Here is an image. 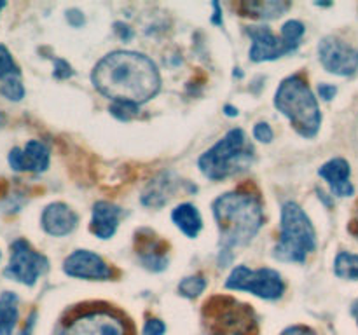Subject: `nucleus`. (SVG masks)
Listing matches in <instances>:
<instances>
[{"instance_id": "obj_1", "label": "nucleus", "mask_w": 358, "mask_h": 335, "mask_svg": "<svg viewBox=\"0 0 358 335\" xmlns=\"http://www.w3.org/2000/svg\"><path fill=\"white\" fill-rule=\"evenodd\" d=\"M93 86L115 101L142 105L161 89V75L149 56L135 51H114L103 56L91 73Z\"/></svg>"}, {"instance_id": "obj_24", "label": "nucleus", "mask_w": 358, "mask_h": 335, "mask_svg": "<svg viewBox=\"0 0 358 335\" xmlns=\"http://www.w3.org/2000/svg\"><path fill=\"white\" fill-rule=\"evenodd\" d=\"M206 288V279L201 274L187 276V278L182 279L178 283V293L185 299H196L198 295H201Z\"/></svg>"}, {"instance_id": "obj_5", "label": "nucleus", "mask_w": 358, "mask_h": 335, "mask_svg": "<svg viewBox=\"0 0 358 335\" xmlns=\"http://www.w3.org/2000/svg\"><path fill=\"white\" fill-rule=\"evenodd\" d=\"M317 248V232L310 216L297 202L289 201L282 206L280 239L273 257L280 262L303 264Z\"/></svg>"}, {"instance_id": "obj_37", "label": "nucleus", "mask_w": 358, "mask_h": 335, "mask_svg": "<svg viewBox=\"0 0 358 335\" xmlns=\"http://www.w3.org/2000/svg\"><path fill=\"white\" fill-rule=\"evenodd\" d=\"M7 6V3L6 2H3V0H0V10H2L3 9V7H6Z\"/></svg>"}, {"instance_id": "obj_9", "label": "nucleus", "mask_w": 358, "mask_h": 335, "mask_svg": "<svg viewBox=\"0 0 358 335\" xmlns=\"http://www.w3.org/2000/svg\"><path fill=\"white\" fill-rule=\"evenodd\" d=\"M48 269L49 260L45 255L34 250L28 241L16 239L10 244L9 265L3 271V276L27 286H34Z\"/></svg>"}, {"instance_id": "obj_23", "label": "nucleus", "mask_w": 358, "mask_h": 335, "mask_svg": "<svg viewBox=\"0 0 358 335\" xmlns=\"http://www.w3.org/2000/svg\"><path fill=\"white\" fill-rule=\"evenodd\" d=\"M334 274L348 281H358V255L339 251L334 260Z\"/></svg>"}, {"instance_id": "obj_26", "label": "nucleus", "mask_w": 358, "mask_h": 335, "mask_svg": "<svg viewBox=\"0 0 358 335\" xmlns=\"http://www.w3.org/2000/svg\"><path fill=\"white\" fill-rule=\"evenodd\" d=\"M273 136H275V133H273L271 126H269L268 122H257V124L254 126V138L259 140V142L271 143Z\"/></svg>"}, {"instance_id": "obj_13", "label": "nucleus", "mask_w": 358, "mask_h": 335, "mask_svg": "<svg viewBox=\"0 0 358 335\" xmlns=\"http://www.w3.org/2000/svg\"><path fill=\"white\" fill-rule=\"evenodd\" d=\"M49 149L45 143L38 140H30L23 149L14 147L7 156L9 166L14 171H30V173H42L49 168Z\"/></svg>"}, {"instance_id": "obj_10", "label": "nucleus", "mask_w": 358, "mask_h": 335, "mask_svg": "<svg viewBox=\"0 0 358 335\" xmlns=\"http://www.w3.org/2000/svg\"><path fill=\"white\" fill-rule=\"evenodd\" d=\"M59 335H126V325L110 311H87L72 318Z\"/></svg>"}, {"instance_id": "obj_18", "label": "nucleus", "mask_w": 358, "mask_h": 335, "mask_svg": "<svg viewBox=\"0 0 358 335\" xmlns=\"http://www.w3.org/2000/svg\"><path fill=\"white\" fill-rule=\"evenodd\" d=\"M122 216V209L117 204L108 201H98L93 206L91 216V232L100 239H110L119 225V218Z\"/></svg>"}, {"instance_id": "obj_17", "label": "nucleus", "mask_w": 358, "mask_h": 335, "mask_svg": "<svg viewBox=\"0 0 358 335\" xmlns=\"http://www.w3.org/2000/svg\"><path fill=\"white\" fill-rule=\"evenodd\" d=\"M147 236H142L140 232V239L136 237V253H138L140 262L145 269L152 272H161L168 267V257H166V246L163 241L157 239L154 232L145 230Z\"/></svg>"}, {"instance_id": "obj_19", "label": "nucleus", "mask_w": 358, "mask_h": 335, "mask_svg": "<svg viewBox=\"0 0 358 335\" xmlns=\"http://www.w3.org/2000/svg\"><path fill=\"white\" fill-rule=\"evenodd\" d=\"M171 220L187 237H196L203 229V218L199 209L191 202H182L171 211Z\"/></svg>"}, {"instance_id": "obj_35", "label": "nucleus", "mask_w": 358, "mask_h": 335, "mask_svg": "<svg viewBox=\"0 0 358 335\" xmlns=\"http://www.w3.org/2000/svg\"><path fill=\"white\" fill-rule=\"evenodd\" d=\"M226 115H229V117H234V115H238V108H233V107H229V105H227Z\"/></svg>"}, {"instance_id": "obj_8", "label": "nucleus", "mask_w": 358, "mask_h": 335, "mask_svg": "<svg viewBox=\"0 0 358 335\" xmlns=\"http://www.w3.org/2000/svg\"><path fill=\"white\" fill-rule=\"evenodd\" d=\"M224 285L227 290L248 292L264 300H278L285 293V281L282 274L271 267L250 269L247 265H236Z\"/></svg>"}, {"instance_id": "obj_15", "label": "nucleus", "mask_w": 358, "mask_h": 335, "mask_svg": "<svg viewBox=\"0 0 358 335\" xmlns=\"http://www.w3.org/2000/svg\"><path fill=\"white\" fill-rule=\"evenodd\" d=\"M318 174L327 181L332 194L338 195V198H350V195L355 194V187L350 181L352 168H350L348 161L343 159V157H334V159L322 164Z\"/></svg>"}, {"instance_id": "obj_2", "label": "nucleus", "mask_w": 358, "mask_h": 335, "mask_svg": "<svg viewBox=\"0 0 358 335\" xmlns=\"http://www.w3.org/2000/svg\"><path fill=\"white\" fill-rule=\"evenodd\" d=\"M212 208L220 234V255L248 244L264 225L262 202L252 192H227L213 201Z\"/></svg>"}, {"instance_id": "obj_4", "label": "nucleus", "mask_w": 358, "mask_h": 335, "mask_svg": "<svg viewBox=\"0 0 358 335\" xmlns=\"http://www.w3.org/2000/svg\"><path fill=\"white\" fill-rule=\"evenodd\" d=\"M252 163L254 147L248 143L243 129L234 128L199 157L198 168L210 180H226L248 170Z\"/></svg>"}, {"instance_id": "obj_14", "label": "nucleus", "mask_w": 358, "mask_h": 335, "mask_svg": "<svg viewBox=\"0 0 358 335\" xmlns=\"http://www.w3.org/2000/svg\"><path fill=\"white\" fill-rule=\"evenodd\" d=\"M42 229L55 237H63L66 234L73 232V229L79 223V216L70 206L65 202H51L44 208L41 216Z\"/></svg>"}, {"instance_id": "obj_25", "label": "nucleus", "mask_w": 358, "mask_h": 335, "mask_svg": "<svg viewBox=\"0 0 358 335\" xmlns=\"http://www.w3.org/2000/svg\"><path fill=\"white\" fill-rule=\"evenodd\" d=\"M140 110V105L128 103V101H115L110 105V114L119 121H129L135 117Z\"/></svg>"}, {"instance_id": "obj_20", "label": "nucleus", "mask_w": 358, "mask_h": 335, "mask_svg": "<svg viewBox=\"0 0 358 335\" xmlns=\"http://www.w3.org/2000/svg\"><path fill=\"white\" fill-rule=\"evenodd\" d=\"M20 318V297L14 292L0 295V335H13Z\"/></svg>"}, {"instance_id": "obj_29", "label": "nucleus", "mask_w": 358, "mask_h": 335, "mask_svg": "<svg viewBox=\"0 0 358 335\" xmlns=\"http://www.w3.org/2000/svg\"><path fill=\"white\" fill-rule=\"evenodd\" d=\"M280 335H317V332L311 330L310 327H304V325H294V327L285 328Z\"/></svg>"}, {"instance_id": "obj_3", "label": "nucleus", "mask_w": 358, "mask_h": 335, "mask_svg": "<svg viewBox=\"0 0 358 335\" xmlns=\"http://www.w3.org/2000/svg\"><path fill=\"white\" fill-rule=\"evenodd\" d=\"M275 107L289 119L303 138H315L320 131V107L313 91L301 75H290L282 80L275 93Z\"/></svg>"}, {"instance_id": "obj_16", "label": "nucleus", "mask_w": 358, "mask_h": 335, "mask_svg": "<svg viewBox=\"0 0 358 335\" xmlns=\"http://www.w3.org/2000/svg\"><path fill=\"white\" fill-rule=\"evenodd\" d=\"M0 94L10 101H21L24 96V87L21 82V70L14 63L9 49L0 45Z\"/></svg>"}, {"instance_id": "obj_34", "label": "nucleus", "mask_w": 358, "mask_h": 335, "mask_svg": "<svg viewBox=\"0 0 358 335\" xmlns=\"http://www.w3.org/2000/svg\"><path fill=\"white\" fill-rule=\"evenodd\" d=\"M213 9H215V16L212 17V21L215 24H222V17H220V6L217 2H213Z\"/></svg>"}, {"instance_id": "obj_28", "label": "nucleus", "mask_w": 358, "mask_h": 335, "mask_svg": "<svg viewBox=\"0 0 358 335\" xmlns=\"http://www.w3.org/2000/svg\"><path fill=\"white\" fill-rule=\"evenodd\" d=\"M164 332H166V325L163 321L157 318H149L143 325L142 335H164Z\"/></svg>"}, {"instance_id": "obj_11", "label": "nucleus", "mask_w": 358, "mask_h": 335, "mask_svg": "<svg viewBox=\"0 0 358 335\" xmlns=\"http://www.w3.org/2000/svg\"><path fill=\"white\" fill-rule=\"evenodd\" d=\"M318 58L324 68L334 75L350 77L358 70V49L332 35L320 40Z\"/></svg>"}, {"instance_id": "obj_30", "label": "nucleus", "mask_w": 358, "mask_h": 335, "mask_svg": "<svg viewBox=\"0 0 358 335\" xmlns=\"http://www.w3.org/2000/svg\"><path fill=\"white\" fill-rule=\"evenodd\" d=\"M338 93V87L332 86V84H318V94H320L322 100L331 101L332 98Z\"/></svg>"}, {"instance_id": "obj_31", "label": "nucleus", "mask_w": 358, "mask_h": 335, "mask_svg": "<svg viewBox=\"0 0 358 335\" xmlns=\"http://www.w3.org/2000/svg\"><path fill=\"white\" fill-rule=\"evenodd\" d=\"M66 21H69L73 28H79L84 24V16L80 10L70 9V10H66Z\"/></svg>"}, {"instance_id": "obj_32", "label": "nucleus", "mask_w": 358, "mask_h": 335, "mask_svg": "<svg viewBox=\"0 0 358 335\" xmlns=\"http://www.w3.org/2000/svg\"><path fill=\"white\" fill-rule=\"evenodd\" d=\"M115 30L119 31V35H121V38H124V40H129V38L133 37V31L129 30V27H126V24L115 23Z\"/></svg>"}, {"instance_id": "obj_21", "label": "nucleus", "mask_w": 358, "mask_h": 335, "mask_svg": "<svg viewBox=\"0 0 358 335\" xmlns=\"http://www.w3.org/2000/svg\"><path fill=\"white\" fill-rule=\"evenodd\" d=\"M245 16H254L259 20H275L280 17L290 7L289 2H247L241 6Z\"/></svg>"}, {"instance_id": "obj_12", "label": "nucleus", "mask_w": 358, "mask_h": 335, "mask_svg": "<svg viewBox=\"0 0 358 335\" xmlns=\"http://www.w3.org/2000/svg\"><path fill=\"white\" fill-rule=\"evenodd\" d=\"M63 272L70 278L90 279V281H103L114 276L110 265L90 250H76L63 262Z\"/></svg>"}, {"instance_id": "obj_27", "label": "nucleus", "mask_w": 358, "mask_h": 335, "mask_svg": "<svg viewBox=\"0 0 358 335\" xmlns=\"http://www.w3.org/2000/svg\"><path fill=\"white\" fill-rule=\"evenodd\" d=\"M52 63H55V72H52V75H55L56 79H69V77H72L73 73H76L72 65H70L69 61H65V59L55 58Z\"/></svg>"}, {"instance_id": "obj_22", "label": "nucleus", "mask_w": 358, "mask_h": 335, "mask_svg": "<svg viewBox=\"0 0 358 335\" xmlns=\"http://www.w3.org/2000/svg\"><path fill=\"white\" fill-rule=\"evenodd\" d=\"M170 188L171 181L168 180V178H157V180H154L152 184L147 187V191L143 192L142 202L147 206H154V208L163 206L164 202L168 201V198H170Z\"/></svg>"}, {"instance_id": "obj_6", "label": "nucleus", "mask_w": 358, "mask_h": 335, "mask_svg": "<svg viewBox=\"0 0 358 335\" xmlns=\"http://www.w3.org/2000/svg\"><path fill=\"white\" fill-rule=\"evenodd\" d=\"M203 316L212 335H257V318L252 307L231 297L210 299Z\"/></svg>"}, {"instance_id": "obj_33", "label": "nucleus", "mask_w": 358, "mask_h": 335, "mask_svg": "<svg viewBox=\"0 0 358 335\" xmlns=\"http://www.w3.org/2000/svg\"><path fill=\"white\" fill-rule=\"evenodd\" d=\"M350 232H352L353 236L358 237V206L355 209V215H353V220L350 222Z\"/></svg>"}, {"instance_id": "obj_36", "label": "nucleus", "mask_w": 358, "mask_h": 335, "mask_svg": "<svg viewBox=\"0 0 358 335\" xmlns=\"http://www.w3.org/2000/svg\"><path fill=\"white\" fill-rule=\"evenodd\" d=\"M352 314L353 316H355V320H357V323H358V300L355 304H353V307H352Z\"/></svg>"}, {"instance_id": "obj_7", "label": "nucleus", "mask_w": 358, "mask_h": 335, "mask_svg": "<svg viewBox=\"0 0 358 335\" xmlns=\"http://www.w3.org/2000/svg\"><path fill=\"white\" fill-rule=\"evenodd\" d=\"M304 24L297 20L287 21L282 27V34L276 37L271 28L266 24H252L245 27L248 37L252 38L250 59L255 63L262 61H275L282 56L290 54L296 51L301 44V38L304 35Z\"/></svg>"}]
</instances>
